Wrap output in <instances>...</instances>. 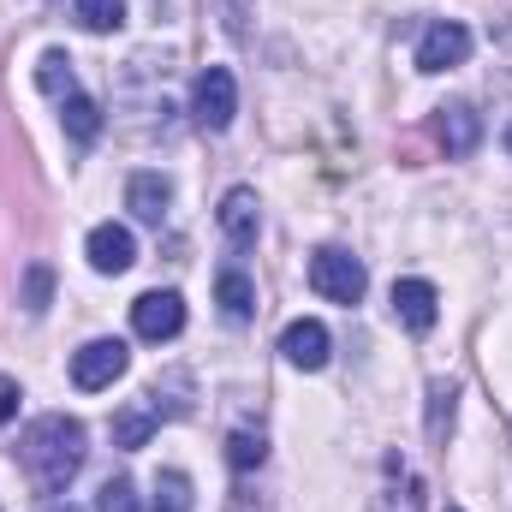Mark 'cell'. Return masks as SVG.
Masks as SVG:
<instances>
[{
    "label": "cell",
    "mask_w": 512,
    "mask_h": 512,
    "mask_svg": "<svg viewBox=\"0 0 512 512\" xmlns=\"http://www.w3.org/2000/svg\"><path fill=\"white\" fill-rule=\"evenodd\" d=\"M84 453H90V435H84V423L66 417V411L36 417V423L24 429V441H18V465H24V477H30L36 495H60V489L84 471Z\"/></svg>",
    "instance_id": "cell-1"
},
{
    "label": "cell",
    "mask_w": 512,
    "mask_h": 512,
    "mask_svg": "<svg viewBox=\"0 0 512 512\" xmlns=\"http://www.w3.org/2000/svg\"><path fill=\"white\" fill-rule=\"evenodd\" d=\"M310 286H316L328 304H358V298H364V286H370V274H364V262H358L352 251L328 245V251L310 256Z\"/></svg>",
    "instance_id": "cell-2"
},
{
    "label": "cell",
    "mask_w": 512,
    "mask_h": 512,
    "mask_svg": "<svg viewBox=\"0 0 512 512\" xmlns=\"http://www.w3.org/2000/svg\"><path fill=\"white\" fill-rule=\"evenodd\" d=\"M233 114H239V84H233V72H227V66L197 72V84H191V120L203 131H227Z\"/></svg>",
    "instance_id": "cell-3"
},
{
    "label": "cell",
    "mask_w": 512,
    "mask_h": 512,
    "mask_svg": "<svg viewBox=\"0 0 512 512\" xmlns=\"http://www.w3.org/2000/svg\"><path fill=\"white\" fill-rule=\"evenodd\" d=\"M471 60V30L459 24V18H435L423 36H417V72H453V66H465Z\"/></svg>",
    "instance_id": "cell-4"
},
{
    "label": "cell",
    "mask_w": 512,
    "mask_h": 512,
    "mask_svg": "<svg viewBox=\"0 0 512 512\" xmlns=\"http://www.w3.org/2000/svg\"><path fill=\"white\" fill-rule=\"evenodd\" d=\"M126 370H131L126 340H90V346H78V352H72V382L84 387V393H102V387H114Z\"/></svg>",
    "instance_id": "cell-5"
},
{
    "label": "cell",
    "mask_w": 512,
    "mask_h": 512,
    "mask_svg": "<svg viewBox=\"0 0 512 512\" xmlns=\"http://www.w3.org/2000/svg\"><path fill=\"white\" fill-rule=\"evenodd\" d=\"M131 328H137V340H149V346L173 340V334L185 328V298H179V292H143V298L131 304Z\"/></svg>",
    "instance_id": "cell-6"
},
{
    "label": "cell",
    "mask_w": 512,
    "mask_h": 512,
    "mask_svg": "<svg viewBox=\"0 0 512 512\" xmlns=\"http://www.w3.org/2000/svg\"><path fill=\"white\" fill-rule=\"evenodd\" d=\"M328 352H334V340H328V328H322V322H310V316L286 322V334H280V358H286L292 370H322V364H328Z\"/></svg>",
    "instance_id": "cell-7"
},
{
    "label": "cell",
    "mask_w": 512,
    "mask_h": 512,
    "mask_svg": "<svg viewBox=\"0 0 512 512\" xmlns=\"http://www.w3.org/2000/svg\"><path fill=\"white\" fill-rule=\"evenodd\" d=\"M435 143H441L447 155H471V149L483 143V120H477V108H471V102H447V108H435Z\"/></svg>",
    "instance_id": "cell-8"
},
{
    "label": "cell",
    "mask_w": 512,
    "mask_h": 512,
    "mask_svg": "<svg viewBox=\"0 0 512 512\" xmlns=\"http://www.w3.org/2000/svg\"><path fill=\"white\" fill-rule=\"evenodd\" d=\"M84 251H90V268L96 274H126L131 262H137V239H131V227H120V221H102Z\"/></svg>",
    "instance_id": "cell-9"
},
{
    "label": "cell",
    "mask_w": 512,
    "mask_h": 512,
    "mask_svg": "<svg viewBox=\"0 0 512 512\" xmlns=\"http://www.w3.org/2000/svg\"><path fill=\"white\" fill-rule=\"evenodd\" d=\"M393 316L411 328V334H429L435 316H441V298L429 280H393Z\"/></svg>",
    "instance_id": "cell-10"
},
{
    "label": "cell",
    "mask_w": 512,
    "mask_h": 512,
    "mask_svg": "<svg viewBox=\"0 0 512 512\" xmlns=\"http://www.w3.org/2000/svg\"><path fill=\"white\" fill-rule=\"evenodd\" d=\"M221 233L245 251V245H256V233H262V203H256L251 185H233L227 197H221Z\"/></svg>",
    "instance_id": "cell-11"
},
{
    "label": "cell",
    "mask_w": 512,
    "mask_h": 512,
    "mask_svg": "<svg viewBox=\"0 0 512 512\" xmlns=\"http://www.w3.org/2000/svg\"><path fill=\"white\" fill-rule=\"evenodd\" d=\"M167 203H173V185H167V173H131V185H126V209L137 215V221H155V227H161Z\"/></svg>",
    "instance_id": "cell-12"
},
{
    "label": "cell",
    "mask_w": 512,
    "mask_h": 512,
    "mask_svg": "<svg viewBox=\"0 0 512 512\" xmlns=\"http://www.w3.org/2000/svg\"><path fill=\"white\" fill-rule=\"evenodd\" d=\"M149 507L155 512H191L197 507L191 477H185V471H155V483H149Z\"/></svg>",
    "instance_id": "cell-13"
},
{
    "label": "cell",
    "mask_w": 512,
    "mask_h": 512,
    "mask_svg": "<svg viewBox=\"0 0 512 512\" xmlns=\"http://www.w3.org/2000/svg\"><path fill=\"white\" fill-rule=\"evenodd\" d=\"M215 298H221V316H227V322H251L256 292H251V280H245L239 268H221V280H215Z\"/></svg>",
    "instance_id": "cell-14"
},
{
    "label": "cell",
    "mask_w": 512,
    "mask_h": 512,
    "mask_svg": "<svg viewBox=\"0 0 512 512\" xmlns=\"http://www.w3.org/2000/svg\"><path fill=\"white\" fill-rule=\"evenodd\" d=\"M60 126H66V137H72V143H90V137L102 131V108L78 90V96H66V102H60Z\"/></svg>",
    "instance_id": "cell-15"
},
{
    "label": "cell",
    "mask_w": 512,
    "mask_h": 512,
    "mask_svg": "<svg viewBox=\"0 0 512 512\" xmlns=\"http://www.w3.org/2000/svg\"><path fill=\"white\" fill-rule=\"evenodd\" d=\"M36 84H42V96H54V102H66V96H78V78H72V60H66L60 48H48V54H42V66H36Z\"/></svg>",
    "instance_id": "cell-16"
},
{
    "label": "cell",
    "mask_w": 512,
    "mask_h": 512,
    "mask_svg": "<svg viewBox=\"0 0 512 512\" xmlns=\"http://www.w3.org/2000/svg\"><path fill=\"white\" fill-rule=\"evenodd\" d=\"M155 423H161V417H155V411H149V405H126V411H120V417H114V447H143V441H149V435H155Z\"/></svg>",
    "instance_id": "cell-17"
},
{
    "label": "cell",
    "mask_w": 512,
    "mask_h": 512,
    "mask_svg": "<svg viewBox=\"0 0 512 512\" xmlns=\"http://www.w3.org/2000/svg\"><path fill=\"white\" fill-rule=\"evenodd\" d=\"M72 12H78V24L96 30V36H108V30L126 24V0H72Z\"/></svg>",
    "instance_id": "cell-18"
},
{
    "label": "cell",
    "mask_w": 512,
    "mask_h": 512,
    "mask_svg": "<svg viewBox=\"0 0 512 512\" xmlns=\"http://www.w3.org/2000/svg\"><path fill=\"white\" fill-rule=\"evenodd\" d=\"M453 399H459L453 382L429 387V441H447V429H453Z\"/></svg>",
    "instance_id": "cell-19"
},
{
    "label": "cell",
    "mask_w": 512,
    "mask_h": 512,
    "mask_svg": "<svg viewBox=\"0 0 512 512\" xmlns=\"http://www.w3.org/2000/svg\"><path fill=\"white\" fill-rule=\"evenodd\" d=\"M262 459H268L262 435H251V429H233V435H227V465H233V471H256Z\"/></svg>",
    "instance_id": "cell-20"
},
{
    "label": "cell",
    "mask_w": 512,
    "mask_h": 512,
    "mask_svg": "<svg viewBox=\"0 0 512 512\" xmlns=\"http://www.w3.org/2000/svg\"><path fill=\"white\" fill-rule=\"evenodd\" d=\"M96 512H137V489H131V477H108Z\"/></svg>",
    "instance_id": "cell-21"
},
{
    "label": "cell",
    "mask_w": 512,
    "mask_h": 512,
    "mask_svg": "<svg viewBox=\"0 0 512 512\" xmlns=\"http://www.w3.org/2000/svg\"><path fill=\"white\" fill-rule=\"evenodd\" d=\"M24 298H30V310H42V304H48V268H30V286H24Z\"/></svg>",
    "instance_id": "cell-22"
},
{
    "label": "cell",
    "mask_w": 512,
    "mask_h": 512,
    "mask_svg": "<svg viewBox=\"0 0 512 512\" xmlns=\"http://www.w3.org/2000/svg\"><path fill=\"white\" fill-rule=\"evenodd\" d=\"M12 411H18V382L0 376V423H12Z\"/></svg>",
    "instance_id": "cell-23"
},
{
    "label": "cell",
    "mask_w": 512,
    "mask_h": 512,
    "mask_svg": "<svg viewBox=\"0 0 512 512\" xmlns=\"http://www.w3.org/2000/svg\"><path fill=\"white\" fill-rule=\"evenodd\" d=\"M48 512H78V507H48Z\"/></svg>",
    "instance_id": "cell-24"
},
{
    "label": "cell",
    "mask_w": 512,
    "mask_h": 512,
    "mask_svg": "<svg viewBox=\"0 0 512 512\" xmlns=\"http://www.w3.org/2000/svg\"><path fill=\"white\" fill-rule=\"evenodd\" d=\"M507 149H512V126H507Z\"/></svg>",
    "instance_id": "cell-25"
},
{
    "label": "cell",
    "mask_w": 512,
    "mask_h": 512,
    "mask_svg": "<svg viewBox=\"0 0 512 512\" xmlns=\"http://www.w3.org/2000/svg\"><path fill=\"white\" fill-rule=\"evenodd\" d=\"M447 512H465V507H447Z\"/></svg>",
    "instance_id": "cell-26"
}]
</instances>
